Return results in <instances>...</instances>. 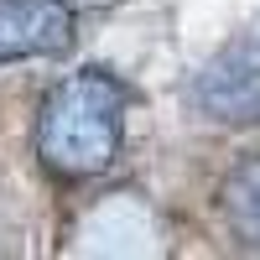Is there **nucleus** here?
<instances>
[{
	"label": "nucleus",
	"instance_id": "1",
	"mask_svg": "<svg viewBox=\"0 0 260 260\" xmlns=\"http://www.w3.org/2000/svg\"><path fill=\"white\" fill-rule=\"evenodd\" d=\"M125 83L110 68H78L47 89L37 115V156L57 177H99L120 156Z\"/></svg>",
	"mask_w": 260,
	"mask_h": 260
},
{
	"label": "nucleus",
	"instance_id": "2",
	"mask_svg": "<svg viewBox=\"0 0 260 260\" xmlns=\"http://www.w3.org/2000/svg\"><path fill=\"white\" fill-rule=\"evenodd\" d=\"M192 104L213 125H260V31L208 57V68L192 83Z\"/></svg>",
	"mask_w": 260,
	"mask_h": 260
},
{
	"label": "nucleus",
	"instance_id": "3",
	"mask_svg": "<svg viewBox=\"0 0 260 260\" xmlns=\"http://www.w3.org/2000/svg\"><path fill=\"white\" fill-rule=\"evenodd\" d=\"M68 0H0V68L31 57H57L73 42Z\"/></svg>",
	"mask_w": 260,
	"mask_h": 260
},
{
	"label": "nucleus",
	"instance_id": "4",
	"mask_svg": "<svg viewBox=\"0 0 260 260\" xmlns=\"http://www.w3.org/2000/svg\"><path fill=\"white\" fill-rule=\"evenodd\" d=\"M224 208L245 234H260V151L245 156L224 182Z\"/></svg>",
	"mask_w": 260,
	"mask_h": 260
},
{
	"label": "nucleus",
	"instance_id": "5",
	"mask_svg": "<svg viewBox=\"0 0 260 260\" xmlns=\"http://www.w3.org/2000/svg\"><path fill=\"white\" fill-rule=\"evenodd\" d=\"M73 11H94V6H110V0H68Z\"/></svg>",
	"mask_w": 260,
	"mask_h": 260
}]
</instances>
